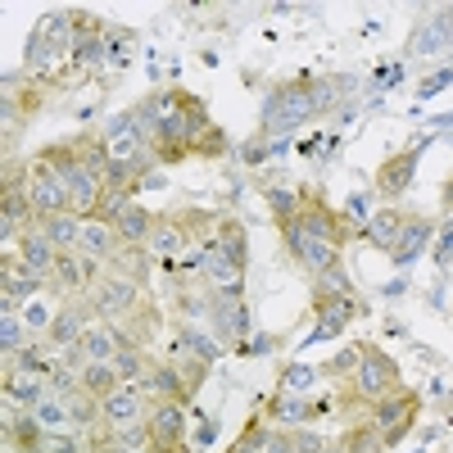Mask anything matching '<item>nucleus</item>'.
I'll use <instances>...</instances> for the list:
<instances>
[{
    "instance_id": "nucleus-1",
    "label": "nucleus",
    "mask_w": 453,
    "mask_h": 453,
    "mask_svg": "<svg viewBox=\"0 0 453 453\" xmlns=\"http://www.w3.org/2000/svg\"><path fill=\"white\" fill-rule=\"evenodd\" d=\"M222 150H226V136L209 123L204 104L177 91V104L168 109V119L159 123L155 141H150V155L159 164H177L191 155H222Z\"/></svg>"
},
{
    "instance_id": "nucleus-2",
    "label": "nucleus",
    "mask_w": 453,
    "mask_h": 453,
    "mask_svg": "<svg viewBox=\"0 0 453 453\" xmlns=\"http://www.w3.org/2000/svg\"><path fill=\"white\" fill-rule=\"evenodd\" d=\"M313 113V78H299L286 87H273L268 104H263V132L268 136H290L299 123Z\"/></svg>"
},
{
    "instance_id": "nucleus-3",
    "label": "nucleus",
    "mask_w": 453,
    "mask_h": 453,
    "mask_svg": "<svg viewBox=\"0 0 453 453\" xmlns=\"http://www.w3.org/2000/svg\"><path fill=\"white\" fill-rule=\"evenodd\" d=\"M354 390H358V399H367V403H386V399H395V395L403 390L395 358L381 354L376 345H363V363H358V372H354Z\"/></svg>"
},
{
    "instance_id": "nucleus-4",
    "label": "nucleus",
    "mask_w": 453,
    "mask_h": 453,
    "mask_svg": "<svg viewBox=\"0 0 453 453\" xmlns=\"http://www.w3.org/2000/svg\"><path fill=\"white\" fill-rule=\"evenodd\" d=\"M299 204H304V213H299V218H304V226H309L318 241H326V245H335V250H345V245L354 241V226L340 218L318 191H304V196H299Z\"/></svg>"
},
{
    "instance_id": "nucleus-5",
    "label": "nucleus",
    "mask_w": 453,
    "mask_h": 453,
    "mask_svg": "<svg viewBox=\"0 0 453 453\" xmlns=\"http://www.w3.org/2000/svg\"><path fill=\"white\" fill-rule=\"evenodd\" d=\"M145 431H150V453H186V418H181V403H164L145 418Z\"/></svg>"
},
{
    "instance_id": "nucleus-6",
    "label": "nucleus",
    "mask_w": 453,
    "mask_h": 453,
    "mask_svg": "<svg viewBox=\"0 0 453 453\" xmlns=\"http://www.w3.org/2000/svg\"><path fill=\"white\" fill-rule=\"evenodd\" d=\"M412 422H418V395H408V390H399L395 399H386V403L372 408V426L381 431L386 444H399Z\"/></svg>"
},
{
    "instance_id": "nucleus-7",
    "label": "nucleus",
    "mask_w": 453,
    "mask_h": 453,
    "mask_svg": "<svg viewBox=\"0 0 453 453\" xmlns=\"http://www.w3.org/2000/svg\"><path fill=\"white\" fill-rule=\"evenodd\" d=\"M27 196H32V209L42 213V218L68 213V186H64V177L50 173V168H42L36 159L27 164Z\"/></svg>"
},
{
    "instance_id": "nucleus-8",
    "label": "nucleus",
    "mask_w": 453,
    "mask_h": 453,
    "mask_svg": "<svg viewBox=\"0 0 453 453\" xmlns=\"http://www.w3.org/2000/svg\"><path fill=\"white\" fill-rule=\"evenodd\" d=\"M418 155H422V150H399V155H390L381 168H376V191H381L386 200H399L408 186H412V173H418Z\"/></svg>"
},
{
    "instance_id": "nucleus-9",
    "label": "nucleus",
    "mask_w": 453,
    "mask_h": 453,
    "mask_svg": "<svg viewBox=\"0 0 453 453\" xmlns=\"http://www.w3.org/2000/svg\"><path fill=\"white\" fill-rule=\"evenodd\" d=\"M358 318V299L354 295H340V299H322L318 304V331L309 340H326V335H340L349 322Z\"/></svg>"
},
{
    "instance_id": "nucleus-10",
    "label": "nucleus",
    "mask_w": 453,
    "mask_h": 453,
    "mask_svg": "<svg viewBox=\"0 0 453 453\" xmlns=\"http://www.w3.org/2000/svg\"><path fill=\"white\" fill-rule=\"evenodd\" d=\"M55 258H59V250H55L42 232L19 236V263H27V268H32V273H42L46 281H50V273H55Z\"/></svg>"
},
{
    "instance_id": "nucleus-11",
    "label": "nucleus",
    "mask_w": 453,
    "mask_h": 453,
    "mask_svg": "<svg viewBox=\"0 0 453 453\" xmlns=\"http://www.w3.org/2000/svg\"><path fill=\"white\" fill-rule=\"evenodd\" d=\"M431 232H435V222L431 218H418V222H403V232H399V241H395V250H390V258L399 263H412L422 250H426V241H431Z\"/></svg>"
},
{
    "instance_id": "nucleus-12",
    "label": "nucleus",
    "mask_w": 453,
    "mask_h": 453,
    "mask_svg": "<svg viewBox=\"0 0 453 453\" xmlns=\"http://www.w3.org/2000/svg\"><path fill=\"white\" fill-rule=\"evenodd\" d=\"M204 250H209V281H213V290H218V295H241L245 268H241V263H232L226 254H218L213 241H209Z\"/></svg>"
},
{
    "instance_id": "nucleus-13",
    "label": "nucleus",
    "mask_w": 453,
    "mask_h": 453,
    "mask_svg": "<svg viewBox=\"0 0 453 453\" xmlns=\"http://www.w3.org/2000/svg\"><path fill=\"white\" fill-rule=\"evenodd\" d=\"M119 345H123V340L113 335L109 326H96V331H87V335L78 340V345H73V354H78L82 363H113Z\"/></svg>"
},
{
    "instance_id": "nucleus-14",
    "label": "nucleus",
    "mask_w": 453,
    "mask_h": 453,
    "mask_svg": "<svg viewBox=\"0 0 453 453\" xmlns=\"http://www.w3.org/2000/svg\"><path fill=\"white\" fill-rule=\"evenodd\" d=\"M100 412H104V418L123 431V426H136V422H141V399H136V390L119 386L113 395H104V399H100Z\"/></svg>"
},
{
    "instance_id": "nucleus-15",
    "label": "nucleus",
    "mask_w": 453,
    "mask_h": 453,
    "mask_svg": "<svg viewBox=\"0 0 453 453\" xmlns=\"http://www.w3.org/2000/svg\"><path fill=\"white\" fill-rule=\"evenodd\" d=\"M55 250H73L78 245V236H82V218L78 213H50V218H42V226H36Z\"/></svg>"
},
{
    "instance_id": "nucleus-16",
    "label": "nucleus",
    "mask_w": 453,
    "mask_h": 453,
    "mask_svg": "<svg viewBox=\"0 0 453 453\" xmlns=\"http://www.w3.org/2000/svg\"><path fill=\"white\" fill-rule=\"evenodd\" d=\"M78 250H82L87 258H109V254H119V250H123V241L113 236L104 222H87V218H82V236H78Z\"/></svg>"
},
{
    "instance_id": "nucleus-17",
    "label": "nucleus",
    "mask_w": 453,
    "mask_h": 453,
    "mask_svg": "<svg viewBox=\"0 0 453 453\" xmlns=\"http://www.w3.org/2000/svg\"><path fill=\"white\" fill-rule=\"evenodd\" d=\"M213 318H218V331H222L226 340H241V335L250 331V318H245L241 295H218V309H213Z\"/></svg>"
},
{
    "instance_id": "nucleus-18",
    "label": "nucleus",
    "mask_w": 453,
    "mask_h": 453,
    "mask_svg": "<svg viewBox=\"0 0 453 453\" xmlns=\"http://www.w3.org/2000/svg\"><path fill=\"white\" fill-rule=\"evenodd\" d=\"M132 299H136V290H132L127 277H100V286H96V304H100L104 313H123V309H132Z\"/></svg>"
},
{
    "instance_id": "nucleus-19",
    "label": "nucleus",
    "mask_w": 453,
    "mask_h": 453,
    "mask_svg": "<svg viewBox=\"0 0 453 453\" xmlns=\"http://www.w3.org/2000/svg\"><path fill=\"white\" fill-rule=\"evenodd\" d=\"M113 226H119V241H123V245H141V241H150V232H155V213L141 209V204H132Z\"/></svg>"
},
{
    "instance_id": "nucleus-20",
    "label": "nucleus",
    "mask_w": 453,
    "mask_h": 453,
    "mask_svg": "<svg viewBox=\"0 0 453 453\" xmlns=\"http://www.w3.org/2000/svg\"><path fill=\"white\" fill-rule=\"evenodd\" d=\"M349 91H354V78H340V73H331V78H313V113L335 109Z\"/></svg>"
},
{
    "instance_id": "nucleus-21",
    "label": "nucleus",
    "mask_w": 453,
    "mask_h": 453,
    "mask_svg": "<svg viewBox=\"0 0 453 453\" xmlns=\"http://www.w3.org/2000/svg\"><path fill=\"white\" fill-rule=\"evenodd\" d=\"M218 254H226L232 263H241L245 268V226L236 218H218V236H213Z\"/></svg>"
},
{
    "instance_id": "nucleus-22",
    "label": "nucleus",
    "mask_w": 453,
    "mask_h": 453,
    "mask_svg": "<svg viewBox=\"0 0 453 453\" xmlns=\"http://www.w3.org/2000/svg\"><path fill=\"white\" fill-rule=\"evenodd\" d=\"M87 331H91V326H87V313H82V309H64V313L50 322V340H55V345H78Z\"/></svg>"
},
{
    "instance_id": "nucleus-23",
    "label": "nucleus",
    "mask_w": 453,
    "mask_h": 453,
    "mask_svg": "<svg viewBox=\"0 0 453 453\" xmlns=\"http://www.w3.org/2000/svg\"><path fill=\"white\" fill-rule=\"evenodd\" d=\"M399 232H403V218H399L395 209H381V213L367 222V241H372V245H381V250H395Z\"/></svg>"
},
{
    "instance_id": "nucleus-24",
    "label": "nucleus",
    "mask_w": 453,
    "mask_h": 453,
    "mask_svg": "<svg viewBox=\"0 0 453 453\" xmlns=\"http://www.w3.org/2000/svg\"><path fill=\"white\" fill-rule=\"evenodd\" d=\"M113 381H119V372H113V363H87L82 372V390L87 395H113Z\"/></svg>"
},
{
    "instance_id": "nucleus-25",
    "label": "nucleus",
    "mask_w": 453,
    "mask_h": 453,
    "mask_svg": "<svg viewBox=\"0 0 453 453\" xmlns=\"http://www.w3.org/2000/svg\"><path fill=\"white\" fill-rule=\"evenodd\" d=\"M304 268L313 273V277H322V273H331V268H340V250L335 245H326V241H313L309 250H304Z\"/></svg>"
},
{
    "instance_id": "nucleus-26",
    "label": "nucleus",
    "mask_w": 453,
    "mask_h": 453,
    "mask_svg": "<svg viewBox=\"0 0 453 453\" xmlns=\"http://www.w3.org/2000/svg\"><path fill=\"white\" fill-rule=\"evenodd\" d=\"M340 444H345V453H381L386 449V440H381V431H376L372 422H363V426H354L345 440H340Z\"/></svg>"
},
{
    "instance_id": "nucleus-27",
    "label": "nucleus",
    "mask_w": 453,
    "mask_h": 453,
    "mask_svg": "<svg viewBox=\"0 0 453 453\" xmlns=\"http://www.w3.org/2000/svg\"><path fill=\"white\" fill-rule=\"evenodd\" d=\"M177 245H186V236L177 232V222H155V232H150V250H155L159 258H168Z\"/></svg>"
},
{
    "instance_id": "nucleus-28",
    "label": "nucleus",
    "mask_w": 453,
    "mask_h": 453,
    "mask_svg": "<svg viewBox=\"0 0 453 453\" xmlns=\"http://www.w3.org/2000/svg\"><path fill=\"white\" fill-rule=\"evenodd\" d=\"M268 209H273L277 226H286V222H295L299 213H304V204H299V196H290V191H268Z\"/></svg>"
},
{
    "instance_id": "nucleus-29",
    "label": "nucleus",
    "mask_w": 453,
    "mask_h": 453,
    "mask_svg": "<svg viewBox=\"0 0 453 453\" xmlns=\"http://www.w3.org/2000/svg\"><path fill=\"white\" fill-rule=\"evenodd\" d=\"M36 422H42L46 435H55V431H64V422H73V418H68L64 399H46V403H36Z\"/></svg>"
},
{
    "instance_id": "nucleus-30",
    "label": "nucleus",
    "mask_w": 453,
    "mask_h": 453,
    "mask_svg": "<svg viewBox=\"0 0 453 453\" xmlns=\"http://www.w3.org/2000/svg\"><path fill=\"white\" fill-rule=\"evenodd\" d=\"M313 295H318V304H322V299H340V295H349V277L340 273V268H331V273L313 277Z\"/></svg>"
},
{
    "instance_id": "nucleus-31",
    "label": "nucleus",
    "mask_w": 453,
    "mask_h": 453,
    "mask_svg": "<svg viewBox=\"0 0 453 453\" xmlns=\"http://www.w3.org/2000/svg\"><path fill=\"white\" fill-rule=\"evenodd\" d=\"M273 412H281V422H309V418H313V408H309L304 399H277Z\"/></svg>"
},
{
    "instance_id": "nucleus-32",
    "label": "nucleus",
    "mask_w": 453,
    "mask_h": 453,
    "mask_svg": "<svg viewBox=\"0 0 453 453\" xmlns=\"http://www.w3.org/2000/svg\"><path fill=\"white\" fill-rule=\"evenodd\" d=\"M104 55H109L113 64H127V59H132V32H109Z\"/></svg>"
},
{
    "instance_id": "nucleus-33",
    "label": "nucleus",
    "mask_w": 453,
    "mask_h": 453,
    "mask_svg": "<svg viewBox=\"0 0 453 453\" xmlns=\"http://www.w3.org/2000/svg\"><path fill=\"white\" fill-rule=\"evenodd\" d=\"M444 87H453V68H440L435 78H426V82L418 87V96H422V100H431V96H440Z\"/></svg>"
},
{
    "instance_id": "nucleus-34",
    "label": "nucleus",
    "mask_w": 453,
    "mask_h": 453,
    "mask_svg": "<svg viewBox=\"0 0 453 453\" xmlns=\"http://www.w3.org/2000/svg\"><path fill=\"white\" fill-rule=\"evenodd\" d=\"M358 363H363V345H349L345 354L331 358V372H358Z\"/></svg>"
},
{
    "instance_id": "nucleus-35",
    "label": "nucleus",
    "mask_w": 453,
    "mask_h": 453,
    "mask_svg": "<svg viewBox=\"0 0 453 453\" xmlns=\"http://www.w3.org/2000/svg\"><path fill=\"white\" fill-rule=\"evenodd\" d=\"M309 386H313V367H290V372H286V390L304 395Z\"/></svg>"
},
{
    "instance_id": "nucleus-36",
    "label": "nucleus",
    "mask_w": 453,
    "mask_h": 453,
    "mask_svg": "<svg viewBox=\"0 0 453 453\" xmlns=\"http://www.w3.org/2000/svg\"><path fill=\"white\" fill-rule=\"evenodd\" d=\"M435 263H440V268H449V263H453V222L444 226V236L435 245Z\"/></svg>"
},
{
    "instance_id": "nucleus-37",
    "label": "nucleus",
    "mask_w": 453,
    "mask_h": 453,
    "mask_svg": "<svg viewBox=\"0 0 453 453\" xmlns=\"http://www.w3.org/2000/svg\"><path fill=\"white\" fill-rule=\"evenodd\" d=\"M46 453H82L78 449V440H68V435H46V444H42Z\"/></svg>"
},
{
    "instance_id": "nucleus-38",
    "label": "nucleus",
    "mask_w": 453,
    "mask_h": 453,
    "mask_svg": "<svg viewBox=\"0 0 453 453\" xmlns=\"http://www.w3.org/2000/svg\"><path fill=\"white\" fill-rule=\"evenodd\" d=\"M263 155H268V150H263V141H250V145H245V159H250V164H263Z\"/></svg>"
},
{
    "instance_id": "nucleus-39",
    "label": "nucleus",
    "mask_w": 453,
    "mask_h": 453,
    "mask_svg": "<svg viewBox=\"0 0 453 453\" xmlns=\"http://www.w3.org/2000/svg\"><path fill=\"white\" fill-rule=\"evenodd\" d=\"M440 27H444V42L453 46V10H444V14H440Z\"/></svg>"
},
{
    "instance_id": "nucleus-40",
    "label": "nucleus",
    "mask_w": 453,
    "mask_h": 453,
    "mask_svg": "<svg viewBox=\"0 0 453 453\" xmlns=\"http://www.w3.org/2000/svg\"><path fill=\"white\" fill-rule=\"evenodd\" d=\"M444 209H449V213H453V181H449V186H444Z\"/></svg>"
},
{
    "instance_id": "nucleus-41",
    "label": "nucleus",
    "mask_w": 453,
    "mask_h": 453,
    "mask_svg": "<svg viewBox=\"0 0 453 453\" xmlns=\"http://www.w3.org/2000/svg\"><path fill=\"white\" fill-rule=\"evenodd\" d=\"M318 453H345V444H322Z\"/></svg>"
}]
</instances>
